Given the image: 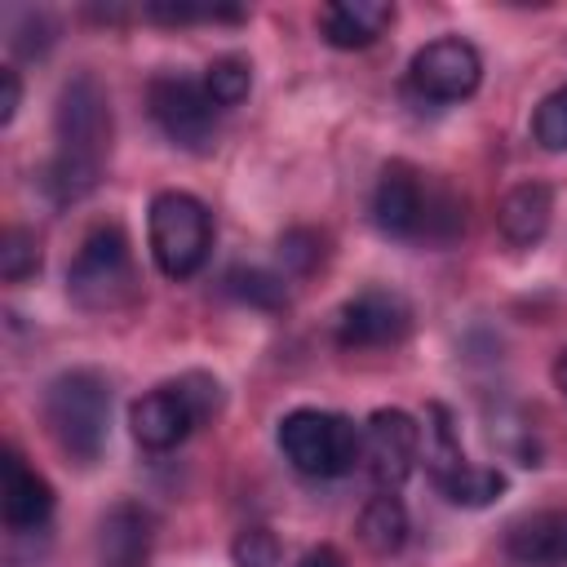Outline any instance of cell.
<instances>
[{"label": "cell", "instance_id": "cell-26", "mask_svg": "<svg viewBox=\"0 0 567 567\" xmlns=\"http://www.w3.org/2000/svg\"><path fill=\"white\" fill-rule=\"evenodd\" d=\"M297 567H346V558H341V549H332V545H315V549H306V558H301Z\"/></svg>", "mask_w": 567, "mask_h": 567}, {"label": "cell", "instance_id": "cell-17", "mask_svg": "<svg viewBox=\"0 0 567 567\" xmlns=\"http://www.w3.org/2000/svg\"><path fill=\"white\" fill-rule=\"evenodd\" d=\"M359 540L377 554V558H390L403 549L408 540V509L394 492H377L363 509H359Z\"/></svg>", "mask_w": 567, "mask_h": 567}, {"label": "cell", "instance_id": "cell-6", "mask_svg": "<svg viewBox=\"0 0 567 567\" xmlns=\"http://www.w3.org/2000/svg\"><path fill=\"white\" fill-rule=\"evenodd\" d=\"M146 106H151V120L159 124V133L186 151L208 146V137L217 128V102L208 97L204 80H190L182 71H159L146 84Z\"/></svg>", "mask_w": 567, "mask_h": 567}, {"label": "cell", "instance_id": "cell-18", "mask_svg": "<svg viewBox=\"0 0 567 567\" xmlns=\"http://www.w3.org/2000/svg\"><path fill=\"white\" fill-rule=\"evenodd\" d=\"M452 505H465V509H483V505H492L509 483H505V474L496 470V465H474V461H461L452 474H443L439 483H434Z\"/></svg>", "mask_w": 567, "mask_h": 567}, {"label": "cell", "instance_id": "cell-14", "mask_svg": "<svg viewBox=\"0 0 567 567\" xmlns=\"http://www.w3.org/2000/svg\"><path fill=\"white\" fill-rule=\"evenodd\" d=\"M151 536H155V518L137 501L111 505L106 518H102V527H97L102 567H146Z\"/></svg>", "mask_w": 567, "mask_h": 567}, {"label": "cell", "instance_id": "cell-5", "mask_svg": "<svg viewBox=\"0 0 567 567\" xmlns=\"http://www.w3.org/2000/svg\"><path fill=\"white\" fill-rule=\"evenodd\" d=\"M66 292L84 310H120L137 292L128 235L120 226H97L84 235L66 266Z\"/></svg>", "mask_w": 567, "mask_h": 567}, {"label": "cell", "instance_id": "cell-24", "mask_svg": "<svg viewBox=\"0 0 567 567\" xmlns=\"http://www.w3.org/2000/svg\"><path fill=\"white\" fill-rule=\"evenodd\" d=\"M319 244H323V239H319L315 230H288V235L279 239V261H284V270H292V275L315 270L319 257H323Z\"/></svg>", "mask_w": 567, "mask_h": 567}, {"label": "cell", "instance_id": "cell-15", "mask_svg": "<svg viewBox=\"0 0 567 567\" xmlns=\"http://www.w3.org/2000/svg\"><path fill=\"white\" fill-rule=\"evenodd\" d=\"M394 22V4L385 0H332L319 9V31L332 49H368Z\"/></svg>", "mask_w": 567, "mask_h": 567}, {"label": "cell", "instance_id": "cell-22", "mask_svg": "<svg viewBox=\"0 0 567 567\" xmlns=\"http://www.w3.org/2000/svg\"><path fill=\"white\" fill-rule=\"evenodd\" d=\"M279 536L270 527H244L235 540H230V558L235 567H279Z\"/></svg>", "mask_w": 567, "mask_h": 567}, {"label": "cell", "instance_id": "cell-3", "mask_svg": "<svg viewBox=\"0 0 567 567\" xmlns=\"http://www.w3.org/2000/svg\"><path fill=\"white\" fill-rule=\"evenodd\" d=\"M275 439L284 461L306 478H341L359 465L363 452V425L323 408H292Z\"/></svg>", "mask_w": 567, "mask_h": 567}, {"label": "cell", "instance_id": "cell-7", "mask_svg": "<svg viewBox=\"0 0 567 567\" xmlns=\"http://www.w3.org/2000/svg\"><path fill=\"white\" fill-rule=\"evenodd\" d=\"M421 461V421L403 408H377L363 421V452L359 465L381 492H399Z\"/></svg>", "mask_w": 567, "mask_h": 567}, {"label": "cell", "instance_id": "cell-8", "mask_svg": "<svg viewBox=\"0 0 567 567\" xmlns=\"http://www.w3.org/2000/svg\"><path fill=\"white\" fill-rule=\"evenodd\" d=\"M478 80H483V58L461 35H439L421 44L408 66V84L425 102H461L478 89Z\"/></svg>", "mask_w": 567, "mask_h": 567}, {"label": "cell", "instance_id": "cell-25", "mask_svg": "<svg viewBox=\"0 0 567 567\" xmlns=\"http://www.w3.org/2000/svg\"><path fill=\"white\" fill-rule=\"evenodd\" d=\"M18 102H22V80L13 66H0V124H13Z\"/></svg>", "mask_w": 567, "mask_h": 567}, {"label": "cell", "instance_id": "cell-12", "mask_svg": "<svg viewBox=\"0 0 567 567\" xmlns=\"http://www.w3.org/2000/svg\"><path fill=\"white\" fill-rule=\"evenodd\" d=\"M0 514L9 532H35L53 514V487L44 474H35L18 447H4L0 461Z\"/></svg>", "mask_w": 567, "mask_h": 567}, {"label": "cell", "instance_id": "cell-10", "mask_svg": "<svg viewBox=\"0 0 567 567\" xmlns=\"http://www.w3.org/2000/svg\"><path fill=\"white\" fill-rule=\"evenodd\" d=\"M199 425V412L195 403L186 399V390L173 381V385H155L151 394H142L133 408H128V430L133 439L146 447V452H168L177 447L190 430Z\"/></svg>", "mask_w": 567, "mask_h": 567}, {"label": "cell", "instance_id": "cell-2", "mask_svg": "<svg viewBox=\"0 0 567 567\" xmlns=\"http://www.w3.org/2000/svg\"><path fill=\"white\" fill-rule=\"evenodd\" d=\"M44 421L71 461H80V465L97 461L106 447V430H111L106 377L93 368H71V372L53 377L44 390Z\"/></svg>", "mask_w": 567, "mask_h": 567}, {"label": "cell", "instance_id": "cell-19", "mask_svg": "<svg viewBox=\"0 0 567 567\" xmlns=\"http://www.w3.org/2000/svg\"><path fill=\"white\" fill-rule=\"evenodd\" d=\"M204 89H208V97L217 102V111L239 106V102L248 97V89H252V66H248L244 58H235V53L213 58L208 71H204Z\"/></svg>", "mask_w": 567, "mask_h": 567}, {"label": "cell", "instance_id": "cell-20", "mask_svg": "<svg viewBox=\"0 0 567 567\" xmlns=\"http://www.w3.org/2000/svg\"><path fill=\"white\" fill-rule=\"evenodd\" d=\"M35 270H40V244H35V235L27 226H9L0 235V275H4V284H22Z\"/></svg>", "mask_w": 567, "mask_h": 567}, {"label": "cell", "instance_id": "cell-16", "mask_svg": "<svg viewBox=\"0 0 567 567\" xmlns=\"http://www.w3.org/2000/svg\"><path fill=\"white\" fill-rule=\"evenodd\" d=\"M549 217H554V190L545 182H523L514 186L501 208H496V226L501 235L514 244V248H532L545 230H549Z\"/></svg>", "mask_w": 567, "mask_h": 567}, {"label": "cell", "instance_id": "cell-13", "mask_svg": "<svg viewBox=\"0 0 567 567\" xmlns=\"http://www.w3.org/2000/svg\"><path fill=\"white\" fill-rule=\"evenodd\" d=\"M505 554L518 567H567V509H536L505 527Z\"/></svg>", "mask_w": 567, "mask_h": 567}, {"label": "cell", "instance_id": "cell-27", "mask_svg": "<svg viewBox=\"0 0 567 567\" xmlns=\"http://www.w3.org/2000/svg\"><path fill=\"white\" fill-rule=\"evenodd\" d=\"M554 385H558V390L567 394V350H563V354L554 359Z\"/></svg>", "mask_w": 567, "mask_h": 567}, {"label": "cell", "instance_id": "cell-9", "mask_svg": "<svg viewBox=\"0 0 567 567\" xmlns=\"http://www.w3.org/2000/svg\"><path fill=\"white\" fill-rule=\"evenodd\" d=\"M412 328V306L394 288H363L337 310V346L346 350H372L394 346Z\"/></svg>", "mask_w": 567, "mask_h": 567}, {"label": "cell", "instance_id": "cell-21", "mask_svg": "<svg viewBox=\"0 0 567 567\" xmlns=\"http://www.w3.org/2000/svg\"><path fill=\"white\" fill-rule=\"evenodd\" d=\"M226 292H235L239 301L248 306H261V310H279L284 306V279L266 275V270H230L226 275Z\"/></svg>", "mask_w": 567, "mask_h": 567}, {"label": "cell", "instance_id": "cell-23", "mask_svg": "<svg viewBox=\"0 0 567 567\" xmlns=\"http://www.w3.org/2000/svg\"><path fill=\"white\" fill-rule=\"evenodd\" d=\"M532 133H536V142H540L545 151H567V84L554 89V93L536 106Z\"/></svg>", "mask_w": 567, "mask_h": 567}, {"label": "cell", "instance_id": "cell-1", "mask_svg": "<svg viewBox=\"0 0 567 567\" xmlns=\"http://www.w3.org/2000/svg\"><path fill=\"white\" fill-rule=\"evenodd\" d=\"M53 137L58 146L40 173V186L49 190L53 204H75L97 186L102 164L111 155V102L89 71L62 84L53 111Z\"/></svg>", "mask_w": 567, "mask_h": 567}, {"label": "cell", "instance_id": "cell-4", "mask_svg": "<svg viewBox=\"0 0 567 567\" xmlns=\"http://www.w3.org/2000/svg\"><path fill=\"white\" fill-rule=\"evenodd\" d=\"M151 257L168 279H190L213 248V213L190 190H159L146 213Z\"/></svg>", "mask_w": 567, "mask_h": 567}, {"label": "cell", "instance_id": "cell-11", "mask_svg": "<svg viewBox=\"0 0 567 567\" xmlns=\"http://www.w3.org/2000/svg\"><path fill=\"white\" fill-rule=\"evenodd\" d=\"M425 208L430 195L421 190V177L408 164H385L377 190H372V221L390 239H416L425 235Z\"/></svg>", "mask_w": 567, "mask_h": 567}]
</instances>
